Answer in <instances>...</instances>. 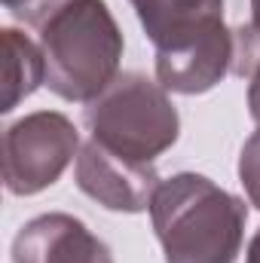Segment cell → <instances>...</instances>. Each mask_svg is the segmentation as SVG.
Masks as SVG:
<instances>
[{
    "mask_svg": "<svg viewBox=\"0 0 260 263\" xmlns=\"http://www.w3.org/2000/svg\"><path fill=\"white\" fill-rule=\"evenodd\" d=\"M233 73L248 80V110L260 126V15L233 31Z\"/></svg>",
    "mask_w": 260,
    "mask_h": 263,
    "instance_id": "cell-9",
    "label": "cell"
},
{
    "mask_svg": "<svg viewBox=\"0 0 260 263\" xmlns=\"http://www.w3.org/2000/svg\"><path fill=\"white\" fill-rule=\"evenodd\" d=\"M46 86L65 101H95L117 77L123 34L104 0H70L40 28Z\"/></svg>",
    "mask_w": 260,
    "mask_h": 263,
    "instance_id": "cell-3",
    "label": "cell"
},
{
    "mask_svg": "<svg viewBox=\"0 0 260 263\" xmlns=\"http://www.w3.org/2000/svg\"><path fill=\"white\" fill-rule=\"evenodd\" d=\"M12 263H114V254L83 220L52 211L18 230Z\"/></svg>",
    "mask_w": 260,
    "mask_h": 263,
    "instance_id": "cell-7",
    "label": "cell"
},
{
    "mask_svg": "<svg viewBox=\"0 0 260 263\" xmlns=\"http://www.w3.org/2000/svg\"><path fill=\"white\" fill-rule=\"evenodd\" d=\"M65 3L70 0H3V6L18 18V22H25V25H34V28H40L52 12H59Z\"/></svg>",
    "mask_w": 260,
    "mask_h": 263,
    "instance_id": "cell-11",
    "label": "cell"
},
{
    "mask_svg": "<svg viewBox=\"0 0 260 263\" xmlns=\"http://www.w3.org/2000/svg\"><path fill=\"white\" fill-rule=\"evenodd\" d=\"M239 181L245 187L248 202L260 208V129L245 141V147L239 153Z\"/></svg>",
    "mask_w": 260,
    "mask_h": 263,
    "instance_id": "cell-10",
    "label": "cell"
},
{
    "mask_svg": "<svg viewBox=\"0 0 260 263\" xmlns=\"http://www.w3.org/2000/svg\"><path fill=\"white\" fill-rule=\"evenodd\" d=\"M80 153V135L65 114L37 110L3 135V184L12 196H34L52 187Z\"/></svg>",
    "mask_w": 260,
    "mask_h": 263,
    "instance_id": "cell-5",
    "label": "cell"
},
{
    "mask_svg": "<svg viewBox=\"0 0 260 263\" xmlns=\"http://www.w3.org/2000/svg\"><path fill=\"white\" fill-rule=\"evenodd\" d=\"M150 220L165 263H236L248 211L205 175L181 172L156 187Z\"/></svg>",
    "mask_w": 260,
    "mask_h": 263,
    "instance_id": "cell-2",
    "label": "cell"
},
{
    "mask_svg": "<svg viewBox=\"0 0 260 263\" xmlns=\"http://www.w3.org/2000/svg\"><path fill=\"white\" fill-rule=\"evenodd\" d=\"M0 43H3V107L0 110L9 114L40 83H46V62H43L40 43L28 40L15 28H6Z\"/></svg>",
    "mask_w": 260,
    "mask_h": 263,
    "instance_id": "cell-8",
    "label": "cell"
},
{
    "mask_svg": "<svg viewBox=\"0 0 260 263\" xmlns=\"http://www.w3.org/2000/svg\"><path fill=\"white\" fill-rule=\"evenodd\" d=\"M156 46V83L165 92L202 95L233 70V31L224 0H129Z\"/></svg>",
    "mask_w": 260,
    "mask_h": 263,
    "instance_id": "cell-1",
    "label": "cell"
},
{
    "mask_svg": "<svg viewBox=\"0 0 260 263\" xmlns=\"http://www.w3.org/2000/svg\"><path fill=\"white\" fill-rule=\"evenodd\" d=\"M251 15H260V0H251Z\"/></svg>",
    "mask_w": 260,
    "mask_h": 263,
    "instance_id": "cell-13",
    "label": "cell"
},
{
    "mask_svg": "<svg viewBox=\"0 0 260 263\" xmlns=\"http://www.w3.org/2000/svg\"><path fill=\"white\" fill-rule=\"evenodd\" d=\"M159 184L162 181L153 165L123 159L95 144L92 138L77 153V187L107 211L138 214L150 208Z\"/></svg>",
    "mask_w": 260,
    "mask_h": 263,
    "instance_id": "cell-6",
    "label": "cell"
},
{
    "mask_svg": "<svg viewBox=\"0 0 260 263\" xmlns=\"http://www.w3.org/2000/svg\"><path fill=\"white\" fill-rule=\"evenodd\" d=\"M86 129L104 150L153 165L181 132L169 92L144 73H120L86 107Z\"/></svg>",
    "mask_w": 260,
    "mask_h": 263,
    "instance_id": "cell-4",
    "label": "cell"
},
{
    "mask_svg": "<svg viewBox=\"0 0 260 263\" xmlns=\"http://www.w3.org/2000/svg\"><path fill=\"white\" fill-rule=\"evenodd\" d=\"M245 263H260V230H257V236L251 239V245H248V257H245Z\"/></svg>",
    "mask_w": 260,
    "mask_h": 263,
    "instance_id": "cell-12",
    "label": "cell"
}]
</instances>
